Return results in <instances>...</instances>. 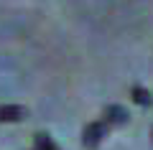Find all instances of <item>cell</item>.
<instances>
[{
  "mask_svg": "<svg viewBox=\"0 0 153 150\" xmlns=\"http://www.w3.org/2000/svg\"><path fill=\"white\" fill-rule=\"evenodd\" d=\"M107 130H110V125L105 122V120H94V122H89L87 127L82 130V145L87 150L100 148V143L107 137Z\"/></svg>",
  "mask_w": 153,
  "mask_h": 150,
  "instance_id": "1",
  "label": "cell"
},
{
  "mask_svg": "<svg viewBox=\"0 0 153 150\" xmlns=\"http://www.w3.org/2000/svg\"><path fill=\"white\" fill-rule=\"evenodd\" d=\"M128 109L125 107H120V104H107L105 107V112H102V120L110 125V127H117V125H125L128 122Z\"/></svg>",
  "mask_w": 153,
  "mask_h": 150,
  "instance_id": "2",
  "label": "cell"
},
{
  "mask_svg": "<svg viewBox=\"0 0 153 150\" xmlns=\"http://www.w3.org/2000/svg\"><path fill=\"white\" fill-rule=\"evenodd\" d=\"M26 117L23 104H0V122H21Z\"/></svg>",
  "mask_w": 153,
  "mask_h": 150,
  "instance_id": "3",
  "label": "cell"
},
{
  "mask_svg": "<svg viewBox=\"0 0 153 150\" xmlns=\"http://www.w3.org/2000/svg\"><path fill=\"white\" fill-rule=\"evenodd\" d=\"M130 94H133V102H135V104H140V107H151V104H153L151 92H148V89H143V86H133V89H130Z\"/></svg>",
  "mask_w": 153,
  "mask_h": 150,
  "instance_id": "4",
  "label": "cell"
},
{
  "mask_svg": "<svg viewBox=\"0 0 153 150\" xmlns=\"http://www.w3.org/2000/svg\"><path fill=\"white\" fill-rule=\"evenodd\" d=\"M33 140H36V150H59V148H56V143L46 132H38Z\"/></svg>",
  "mask_w": 153,
  "mask_h": 150,
  "instance_id": "5",
  "label": "cell"
}]
</instances>
